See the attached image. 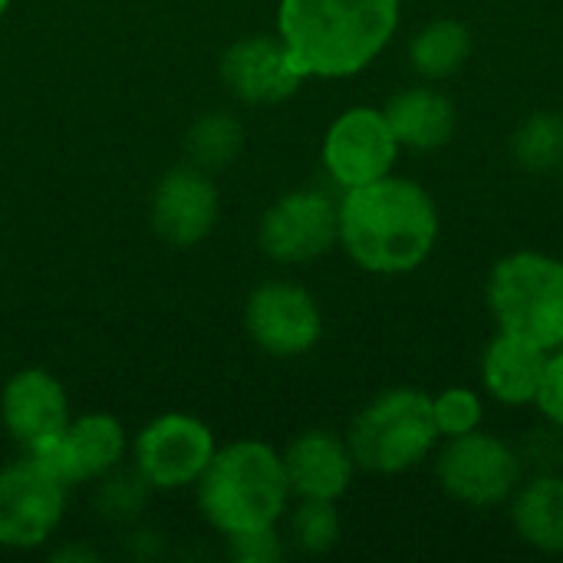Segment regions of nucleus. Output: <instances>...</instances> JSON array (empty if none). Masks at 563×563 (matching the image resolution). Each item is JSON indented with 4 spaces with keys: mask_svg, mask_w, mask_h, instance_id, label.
<instances>
[{
    "mask_svg": "<svg viewBox=\"0 0 563 563\" xmlns=\"http://www.w3.org/2000/svg\"><path fill=\"white\" fill-rule=\"evenodd\" d=\"M340 244L369 274H409L422 267L439 238V211L429 191L409 178H376L346 188L336 201Z\"/></svg>",
    "mask_w": 563,
    "mask_h": 563,
    "instance_id": "f257e3e1",
    "label": "nucleus"
},
{
    "mask_svg": "<svg viewBox=\"0 0 563 563\" xmlns=\"http://www.w3.org/2000/svg\"><path fill=\"white\" fill-rule=\"evenodd\" d=\"M402 0H280L277 36L303 79L363 73L396 36Z\"/></svg>",
    "mask_w": 563,
    "mask_h": 563,
    "instance_id": "f03ea898",
    "label": "nucleus"
},
{
    "mask_svg": "<svg viewBox=\"0 0 563 563\" xmlns=\"http://www.w3.org/2000/svg\"><path fill=\"white\" fill-rule=\"evenodd\" d=\"M195 488L205 521L224 538L277 528L290 505L284 459L274 445L257 439L218 449Z\"/></svg>",
    "mask_w": 563,
    "mask_h": 563,
    "instance_id": "7ed1b4c3",
    "label": "nucleus"
},
{
    "mask_svg": "<svg viewBox=\"0 0 563 563\" xmlns=\"http://www.w3.org/2000/svg\"><path fill=\"white\" fill-rule=\"evenodd\" d=\"M488 303L505 333L541 350L563 346V261L538 251H518L495 264Z\"/></svg>",
    "mask_w": 563,
    "mask_h": 563,
    "instance_id": "20e7f679",
    "label": "nucleus"
},
{
    "mask_svg": "<svg viewBox=\"0 0 563 563\" xmlns=\"http://www.w3.org/2000/svg\"><path fill=\"white\" fill-rule=\"evenodd\" d=\"M432 399L419 389H389L376 396L350 426V452L356 468L399 475L426 462L439 442Z\"/></svg>",
    "mask_w": 563,
    "mask_h": 563,
    "instance_id": "39448f33",
    "label": "nucleus"
},
{
    "mask_svg": "<svg viewBox=\"0 0 563 563\" xmlns=\"http://www.w3.org/2000/svg\"><path fill=\"white\" fill-rule=\"evenodd\" d=\"M66 511V485L30 452L0 468V548H43Z\"/></svg>",
    "mask_w": 563,
    "mask_h": 563,
    "instance_id": "423d86ee",
    "label": "nucleus"
},
{
    "mask_svg": "<svg viewBox=\"0 0 563 563\" xmlns=\"http://www.w3.org/2000/svg\"><path fill=\"white\" fill-rule=\"evenodd\" d=\"M439 485L445 488L449 498L462 505L492 508L518 492L521 459L508 442L475 429L468 435L449 439V445L442 449Z\"/></svg>",
    "mask_w": 563,
    "mask_h": 563,
    "instance_id": "0eeeda50",
    "label": "nucleus"
},
{
    "mask_svg": "<svg viewBox=\"0 0 563 563\" xmlns=\"http://www.w3.org/2000/svg\"><path fill=\"white\" fill-rule=\"evenodd\" d=\"M214 452V432L201 419L165 412L135 435V472L155 492H181L198 485Z\"/></svg>",
    "mask_w": 563,
    "mask_h": 563,
    "instance_id": "6e6552de",
    "label": "nucleus"
},
{
    "mask_svg": "<svg viewBox=\"0 0 563 563\" xmlns=\"http://www.w3.org/2000/svg\"><path fill=\"white\" fill-rule=\"evenodd\" d=\"M257 241L277 264H310L340 244L336 201L317 188L287 191L264 211Z\"/></svg>",
    "mask_w": 563,
    "mask_h": 563,
    "instance_id": "1a4fd4ad",
    "label": "nucleus"
},
{
    "mask_svg": "<svg viewBox=\"0 0 563 563\" xmlns=\"http://www.w3.org/2000/svg\"><path fill=\"white\" fill-rule=\"evenodd\" d=\"M247 336L277 360L310 353L323 336V313L313 294L294 280H267L244 303Z\"/></svg>",
    "mask_w": 563,
    "mask_h": 563,
    "instance_id": "9d476101",
    "label": "nucleus"
},
{
    "mask_svg": "<svg viewBox=\"0 0 563 563\" xmlns=\"http://www.w3.org/2000/svg\"><path fill=\"white\" fill-rule=\"evenodd\" d=\"M399 142L383 109L353 106L333 119L323 139V168L346 191L393 175Z\"/></svg>",
    "mask_w": 563,
    "mask_h": 563,
    "instance_id": "9b49d317",
    "label": "nucleus"
},
{
    "mask_svg": "<svg viewBox=\"0 0 563 563\" xmlns=\"http://www.w3.org/2000/svg\"><path fill=\"white\" fill-rule=\"evenodd\" d=\"M125 429L115 416L86 412L79 419H69L53 442L30 455H36L69 488L82 482H99L102 475L115 472L125 455Z\"/></svg>",
    "mask_w": 563,
    "mask_h": 563,
    "instance_id": "f8f14e48",
    "label": "nucleus"
},
{
    "mask_svg": "<svg viewBox=\"0 0 563 563\" xmlns=\"http://www.w3.org/2000/svg\"><path fill=\"white\" fill-rule=\"evenodd\" d=\"M218 185L198 165L168 168L152 191V228L172 247H191L218 224Z\"/></svg>",
    "mask_w": 563,
    "mask_h": 563,
    "instance_id": "ddd939ff",
    "label": "nucleus"
},
{
    "mask_svg": "<svg viewBox=\"0 0 563 563\" xmlns=\"http://www.w3.org/2000/svg\"><path fill=\"white\" fill-rule=\"evenodd\" d=\"M221 79L224 86L251 106H271L290 99L303 76L294 66L280 36H241L221 56Z\"/></svg>",
    "mask_w": 563,
    "mask_h": 563,
    "instance_id": "4468645a",
    "label": "nucleus"
},
{
    "mask_svg": "<svg viewBox=\"0 0 563 563\" xmlns=\"http://www.w3.org/2000/svg\"><path fill=\"white\" fill-rule=\"evenodd\" d=\"M0 419L23 452L53 442L69 422V399L63 383L46 369H20L0 393Z\"/></svg>",
    "mask_w": 563,
    "mask_h": 563,
    "instance_id": "2eb2a0df",
    "label": "nucleus"
},
{
    "mask_svg": "<svg viewBox=\"0 0 563 563\" xmlns=\"http://www.w3.org/2000/svg\"><path fill=\"white\" fill-rule=\"evenodd\" d=\"M280 459L287 468L290 495H297V498L336 501L353 485L356 459L350 452V442L327 429L300 432L280 452Z\"/></svg>",
    "mask_w": 563,
    "mask_h": 563,
    "instance_id": "dca6fc26",
    "label": "nucleus"
},
{
    "mask_svg": "<svg viewBox=\"0 0 563 563\" xmlns=\"http://www.w3.org/2000/svg\"><path fill=\"white\" fill-rule=\"evenodd\" d=\"M548 353L551 350H541V346H534L515 333L498 330V336L485 346V356H482L485 389L505 406L534 402L541 379H544Z\"/></svg>",
    "mask_w": 563,
    "mask_h": 563,
    "instance_id": "f3484780",
    "label": "nucleus"
},
{
    "mask_svg": "<svg viewBox=\"0 0 563 563\" xmlns=\"http://www.w3.org/2000/svg\"><path fill=\"white\" fill-rule=\"evenodd\" d=\"M399 145L435 152L455 135V106L435 86H412L389 99L383 109Z\"/></svg>",
    "mask_w": 563,
    "mask_h": 563,
    "instance_id": "a211bd4d",
    "label": "nucleus"
},
{
    "mask_svg": "<svg viewBox=\"0 0 563 563\" xmlns=\"http://www.w3.org/2000/svg\"><path fill=\"white\" fill-rule=\"evenodd\" d=\"M518 538L544 554H563V475L544 472L511 495Z\"/></svg>",
    "mask_w": 563,
    "mask_h": 563,
    "instance_id": "6ab92c4d",
    "label": "nucleus"
},
{
    "mask_svg": "<svg viewBox=\"0 0 563 563\" xmlns=\"http://www.w3.org/2000/svg\"><path fill=\"white\" fill-rule=\"evenodd\" d=\"M472 53L468 26L459 20H432L426 23L409 46V59L419 76L426 79H449L455 76Z\"/></svg>",
    "mask_w": 563,
    "mask_h": 563,
    "instance_id": "aec40b11",
    "label": "nucleus"
},
{
    "mask_svg": "<svg viewBox=\"0 0 563 563\" xmlns=\"http://www.w3.org/2000/svg\"><path fill=\"white\" fill-rule=\"evenodd\" d=\"M244 145V129L231 112H208L201 115L185 139L188 158L191 165L205 168V172H218L224 165H231L238 158Z\"/></svg>",
    "mask_w": 563,
    "mask_h": 563,
    "instance_id": "412c9836",
    "label": "nucleus"
},
{
    "mask_svg": "<svg viewBox=\"0 0 563 563\" xmlns=\"http://www.w3.org/2000/svg\"><path fill=\"white\" fill-rule=\"evenodd\" d=\"M511 155L525 172H554L563 165V115L531 112L511 135Z\"/></svg>",
    "mask_w": 563,
    "mask_h": 563,
    "instance_id": "4be33fe9",
    "label": "nucleus"
},
{
    "mask_svg": "<svg viewBox=\"0 0 563 563\" xmlns=\"http://www.w3.org/2000/svg\"><path fill=\"white\" fill-rule=\"evenodd\" d=\"M340 515L333 501H317V498H300V505L290 515V541L303 554H327L340 541Z\"/></svg>",
    "mask_w": 563,
    "mask_h": 563,
    "instance_id": "5701e85b",
    "label": "nucleus"
},
{
    "mask_svg": "<svg viewBox=\"0 0 563 563\" xmlns=\"http://www.w3.org/2000/svg\"><path fill=\"white\" fill-rule=\"evenodd\" d=\"M432 412H435L439 435H445V439L468 435V432L482 429V419H485L482 399L472 389H462V386L445 389L442 396H435L432 399Z\"/></svg>",
    "mask_w": 563,
    "mask_h": 563,
    "instance_id": "b1692460",
    "label": "nucleus"
},
{
    "mask_svg": "<svg viewBox=\"0 0 563 563\" xmlns=\"http://www.w3.org/2000/svg\"><path fill=\"white\" fill-rule=\"evenodd\" d=\"M99 508L106 518H119V521H129L139 515V508L145 505V492H148V482L135 472V475H102L99 478Z\"/></svg>",
    "mask_w": 563,
    "mask_h": 563,
    "instance_id": "393cba45",
    "label": "nucleus"
},
{
    "mask_svg": "<svg viewBox=\"0 0 563 563\" xmlns=\"http://www.w3.org/2000/svg\"><path fill=\"white\" fill-rule=\"evenodd\" d=\"M228 551L238 563H277L284 558V541L277 528H261L228 538Z\"/></svg>",
    "mask_w": 563,
    "mask_h": 563,
    "instance_id": "a878e982",
    "label": "nucleus"
},
{
    "mask_svg": "<svg viewBox=\"0 0 563 563\" xmlns=\"http://www.w3.org/2000/svg\"><path fill=\"white\" fill-rule=\"evenodd\" d=\"M534 406L554 429L563 432V346L548 353V366H544V379L534 396Z\"/></svg>",
    "mask_w": 563,
    "mask_h": 563,
    "instance_id": "bb28decb",
    "label": "nucleus"
},
{
    "mask_svg": "<svg viewBox=\"0 0 563 563\" xmlns=\"http://www.w3.org/2000/svg\"><path fill=\"white\" fill-rule=\"evenodd\" d=\"M53 561H96V551L92 548H63V551H53L49 554Z\"/></svg>",
    "mask_w": 563,
    "mask_h": 563,
    "instance_id": "cd10ccee",
    "label": "nucleus"
},
{
    "mask_svg": "<svg viewBox=\"0 0 563 563\" xmlns=\"http://www.w3.org/2000/svg\"><path fill=\"white\" fill-rule=\"evenodd\" d=\"M7 10H10V0H0V16H3Z\"/></svg>",
    "mask_w": 563,
    "mask_h": 563,
    "instance_id": "c85d7f7f",
    "label": "nucleus"
},
{
    "mask_svg": "<svg viewBox=\"0 0 563 563\" xmlns=\"http://www.w3.org/2000/svg\"><path fill=\"white\" fill-rule=\"evenodd\" d=\"M561 172H563V165H561Z\"/></svg>",
    "mask_w": 563,
    "mask_h": 563,
    "instance_id": "c756f323",
    "label": "nucleus"
}]
</instances>
